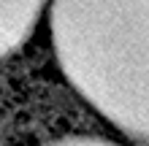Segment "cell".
I'll return each mask as SVG.
<instances>
[{"label":"cell","mask_w":149,"mask_h":146,"mask_svg":"<svg viewBox=\"0 0 149 146\" xmlns=\"http://www.w3.org/2000/svg\"><path fill=\"white\" fill-rule=\"evenodd\" d=\"M60 76L103 122L149 143V0H46Z\"/></svg>","instance_id":"obj_1"},{"label":"cell","mask_w":149,"mask_h":146,"mask_svg":"<svg viewBox=\"0 0 149 146\" xmlns=\"http://www.w3.org/2000/svg\"><path fill=\"white\" fill-rule=\"evenodd\" d=\"M46 0H0V62L16 54L43 22Z\"/></svg>","instance_id":"obj_2"}]
</instances>
